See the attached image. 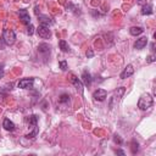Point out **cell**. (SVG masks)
<instances>
[{"label": "cell", "mask_w": 156, "mask_h": 156, "mask_svg": "<svg viewBox=\"0 0 156 156\" xmlns=\"http://www.w3.org/2000/svg\"><path fill=\"white\" fill-rule=\"evenodd\" d=\"M152 104H154V99H152V96H151L149 93L143 94V95L139 98V100H138V107H139L141 111L149 110V108L152 106Z\"/></svg>", "instance_id": "cell-1"}, {"label": "cell", "mask_w": 156, "mask_h": 156, "mask_svg": "<svg viewBox=\"0 0 156 156\" xmlns=\"http://www.w3.org/2000/svg\"><path fill=\"white\" fill-rule=\"evenodd\" d=\"M37 122H38V117H37L35 115H30V116L28 117V126H29V128H32V130H30L28 134H26V138L29 139V138L37 136V134H38V132H39V128H38Z\"/></svg>", "instance_id": "cell-2"}, {"label": "cell", "mask_w": 156, "mask_h": 156, "mask_svg": "<svg viewBox=\"0 0 156 156\" xmlns=\"http://www.w3.org/2000/svg\"><path fill=\"white\" fill-rule=\"evenodd\" d=\"M2 40L6 45H12L16 41V33L12 29H5L2 32Z\"/></svg>", "instance_id": "cell-3"}, {"label": "cell", "mask_w": 156, "mask_h": 156, "mask_svg": "<svg viewBox=\"0 0 156 156\" xmlns=\"http://www.w3.org/2000/svg\"><path fill=\"white\" fill-rule=\"evenodd\" d=\"M124 91H126V89L123 88V87H121V88H117V90H115V93H113V95H112V98L110 99V108H113V106L121 100V98L123 96V94H124Z\"/></svg>", "instance_id": "cell-4"}, {"label": "cell", "mask_w": 156, "mask_h": 156, "mask_svg": "<svg viewBox=\"0 0 156 156\" xmlns=\"http://www.w3.org/2000/svg\"><path fill=\"white\" fill-rule=\"evenodd\" d=\"M37 34H38L41 39H49V38L51 37V30L49 29L48 26L39 24V27L37 28Z\"/></svg>", "instance_id": "cell-5"}, {"label": "cell", "mask_w": 156, "mask_h": 156, "mask_svg": "<svg viewBox=\"0 0 156 156\" xmlns=\"http://www.w3.org/2000/svg\"><path fill=\"white\" fill-rule=\"evenodd\" d=\"M33 84H34V78H22L18 82L17 87L20 89H30L33 88Z\"/></svg>", "instance_id": "cell-6"}, {"label": "cell", "mask_w": 156, "mask_h": 156, "mask_svg": "<svg viewBox=\"0 0 156 156\" xmlns=\"http://www.w3.org/2000/svg\"><path fill=\"white\" fill-rule=\"evenodd\" d=\"M38 52H39L41 56L48 57V56L50 55V52H51V46H50L49 44H46V43H40V44L38 45Z\"/></svg>", "instance_id": "cell-7"}, {"label": "cell", "mask_w": 156, "mask_h": 156, "mask_svg": "<svg viewBox=\"0 0 156 156\" xmlns=\"http://www.w3.org/2000/svg\"><path fill=\"white\" fill-rule=\"evenodd\" d=\"M71 83L74 85V88L77 89V91L80 94V95H83V90H84V84L82 83V80L80 79H78L74 74H71Z\"/></svg>", "instance_id": "cell-8"}, {"label": "cell", "mask_w": 156, "mask_h": 156, "mask_svg": "<svg viewBox=\"0 0 156 156\" xmlns=\"http://www.w3.org/2000/svg\"><path fill=\"white\" fill-rule=\"evenodd\" d=\"M93 98H94V100L101 102V101H104V100L107 98V91H106L105 89L99 88V89H96V90L93 93Z\"/></svg>", "instance_id": "cell-9"}, {"label": "cell", "mask_w": 156, "mask_h": 156, "mask_svg": "<svg viewBox=\"0 0 156 156\" xmlns=\"http://www.w3.org/2000/svg\"><path fill=\"white\" fill-rule=\"evenodd\" d=\"M38 16V22H39V24H43V26H50V24H52L54 23V20L50 17V16H48V15H41V13H39V15H37Z\"/></svg>", "instance_id": "cell-10"}, {"label": "cell", "mask_w": 156, "mask_h": 156, "mask_svg": "<svg viewBox=\"0 0 156 156\" xmlns=\"http://www.w3.org/2000/svg\"><path fill=\"white\" fill-rule=\"evenodd\" d=\"M18 16H20V20L22 21V23L24 24H29L30 23V16H29V12L26 10V9H21L18 11Z\"/></svg>", "instance_id": "cell-11"}, {"label": "cell", "mask_w": 156, "mask_h": 156, "mask_svg": "<svg viewBox=\"0 0 156 156\" xmlns=\"http://www.w3.org/2000/svg\"><path fill=\"white\" fill-rule=\"evenodd\" d=\"M134 73V68H133V66L132 65H127L126 67H124V69L122 71V73H121V79H126V78H128V77H130L132 74Z\"/></svg>", "instance_id": "cell-12"}, {"label": "cell", "mask_w": 156, "mask_h": 156, "mask_svg": "<svg viewBox=\"0 0 156 156\" xmlns=\"http://www.w3.org/2000/svg\"><path fill=\"white\" fill-rule=\"evenodd\" d=\"M146 44H147V38L146 37H141V38L136 39V41L134 43V48L136 50H141V49H144L146 46Z\"/></svg>", "instance_id": "cell-13"}, {"label": "cell", "mask_w": 156, "mask_h": 156, "mask_svg": "<svg viewBox=\"0 0 156 156\" xmlns=\"http://www.w3.org/2000/svg\"><path fill=\"white\" fill-rule=\"evenodd\" d=\"M91 80H93L91 74H90L87 69L83 71V73H82V83H83L85 87H89V85L91 84Z\"/></svg>", "instance_id": "cell-14"}, {"label": "cell", "mask_w": 156, "mask_h": 156, "mask_svg": "<svg viewBox=\"0 0 156 156\" xmlns=\"http://www.w3.org/2000/svg\"><path fill=\"white\" fill-rule=\"evenodd\" d=\"M2 127H4L6 130H9V132L15 130V123H13L12 121H10L9 118H5V119H4V122H2Z\"/></svg>", "instance_id": "cell-15"}, {"label": "cell", "mask_w": 156, "mask_h": 156, "mask_svg": "<svg viewBox=\"0 0 156 156\" xmlns=\"http://www.w3.org/2000/svg\"><path fill=\"white\" fill-rule=\"evenodd\" d=\"M143 9H141V15H151L154 11H152V5L151 4H145V5H143L141 6Z\"/></svg>", "instance_id": "cell-16"}, {"label": "cell", "mask_w": 156, "mask_h": 156, "mask_svg": "<svg viewBox=\"0 0 156 156\" xmlns=\"http://www.w3.org/2000/svg\"><path fill=\"white\" fill-rule=\"evenodd\" d=\"M58 46H60L61 51H63V52H68V51L71 50V48H69L68 43H67L66 40H63V39H61V40L58 41Z\"/></svg>", "instance_id": "cell-17"}, {"label": "cell", "mask_w": 156, "mask_h": 156, "mask_svg": "<svg viewBox=\"0 0 156 156\" xmlns=\"http://www.w3.org/2000/svg\"><path fill=\"white\" fill-rule=\"evenodd\" d=\"M143 32H144V29H143L141 27H132V28L129 29V33H130V35H134V37H136V35H140Z\"/></svg>", "instance_id": "cell-18"}, {"label": "cell", "mask_w": 156, "mask_h": 156, "mask_svg": "<svg viewBox=\"0 0 156 156\" xmlns=\"http://www.w3.org/2000/svg\"><path fill=\"white\" fill-rule=\"evenodd\" d=\"M69 101V95L68 94H61L58 98V104H66Z\"/></svg>", "instance_id": "cell-19"}, {"label": "cell", "mask_w": 156, "mask_h": 156, "mask_svg": "<svg viewBox=\"0 0 156 156\" xmlns=\"http://www.w3.org/2000/svg\"><path fill=\"white\" fill-rule=\"evenodd\" d=\"M113 141L116 143V144H118V145H122L123 144V140L121 139V136L119 135H117V134H115L113 135Z\"/></svg>", "instance_id": "cell-20"}, {"label": "cell", "mask_w": 156, "mask_h": 156, "mask_svg": "<svg viewBox=\"0 0 156 156\" xmlns=\"http://www.w3.org/2000/svg\"><path fill=\"white\" fill-rule=\"evenodd\" d=\"M138 146H139L138 143H136L135 140H133V141H132V152H133V154H136V151H138V149H139Z\"/></svg>", "instance_id": "cell-21"}, {"label": "cell", "mask_w": 156, "mask_h": 156, "mask_svg": "<svg viewBox=\"0 0 156 156\" xmlns=\"http://www.w3.org/2000/svg\"><path fill=\"white\" fill-rule=\"evenodd\" d=\"M58 67H60V68H61L62 71H66V69L68 68V67H67V62H66L65 60H63V61H60V62H58Z\"/></svg>", "instance_id": "cell-22"}, {"label": "cell", "mask_w": 156, "mask_h": 156, "mask_svg": "<svg viewBox=\"0 0 156 156\" xmlns=\"http://www.w3.org/2000/svg\"><path fill=\"white\" fill-rule=\"evenodd\" d=\"M155 60H156L155 55L151 54V55H149V56L146 57V63H152V62H155Z\"/></svg>", "instance_id": "cell-23"}, {"label": "cell", "mask_w": 156, "mask_h": 156, "mask_svg": "<svg viewBox=\"0 0 156 156\" xmlns=\"http://www.w3.org/2000/svg\"><path fill=\"white\" fill-rule=\"evenodd\" d=\"M27 33H28L29 35H32V34L34 33V26H33L32 23H29V24H28V28H27Z\"/></svg>", "instance_id": "cell-24"}, {"label": "cell", "mask_w": 156, "mask_h": 156, "mask_svg": "<svg viewBox=\"0 0 156 156\" xmlns=\"http://www.w3.org/2000/svg\"><path fill=\"white\" fill-rule=\"evenodd\" d=\"M85 55H87V57H88V58H91V57L94 56V51H93L91 49H88V50H87V52H85Z\"/></svg>", "instance_id": "cell-25"}, {"label": "cell", "mask_w": 156, "mask_h": 156, "mask_svg": "<svg viewBox=\"0 0 156 156\" xmlns=\"http://www.w3.org/2000/svg\"><path fill=\"white\" fill-rule=\"evenodd\" d=\"M136 4H138V5H140V6H143V5H145V4H146V0H138V1H136Z\"/></svg>", "instance_id": "cell-26"}, {"label": "cell", "mask_w": 156, "mask_h": 156, "mask_svg": "<svg viewBox=\"0 0 156 156\" xmlns=\"http://www.w3.org/2000/svg\"><path fill=\"white\" fill-rule=\"evenodd\" d=\"M4 77V67H2V65H0V79Z\"/></svg>", "instance_id": "cell-27"}, {"label": "cell", "mask_w": 156, "mask_h": 156, "mask_svg": "<svg viewBox=\"0 0 156 156\" xmlns=\"http://www.w3.org/2000/svg\"><path fill=\"white\" fill-rule=\"evenodd\" d=\"M115 152H116V154H118V155H124V151H123V150H119V149H118V150H116Z\"/></svg>", "instance_id": "cell-28"}]
</instances>
